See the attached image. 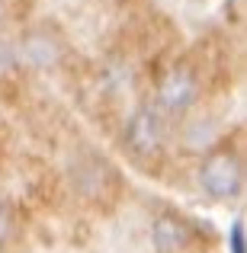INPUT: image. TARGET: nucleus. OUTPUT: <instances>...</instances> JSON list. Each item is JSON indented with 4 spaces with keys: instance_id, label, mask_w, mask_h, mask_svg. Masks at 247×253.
I'll return each mask as SVG.
<instances>
[{
    "instance_id": "20e7f679",
    "label": "nucleus",
    "mask_w": 247,
    "mask_h": 253,
    "mask_svg": "<svg viewBox=\"0 0 247 253\" xmlns=\"http://www.w3.org/2000/svg\"><path fill=\"white\" fill-rule=\"evenodd\" d=\"M16 55L23 58L29 68H51V64L58 61V55H61V48H58V42L49 39L45 32H29V36L23 39Z\"/></svg>"
},
{
    "instance_id": "423d86ee",
    "label": "nucleus",
    "mask_w": 247,
    "mask_h": 253,
    "mask_svg": "<svg viewBox=\"0 0 247 253\" xmlns=\"http://www.w3.org/2000/svg\"><path fill=\"white\" fill-rule=\"evenodd\" d=\"M16 64H19L16 48H13L10 42H3V39H0V77H10L13 71H16Z\"/></svg>"
},
{
    "instance_id": "0eeeda50",
    "label": "nucleus",
    "mask_w": 247,
    "mask_h": 253,
    "mask_svg": "<svg viewBox=\"0 0 247 253\" xmlns=\"http://www.w3.org/2000/svg\"><path fill=\"white\" fill-rule=\"evenodd\" d=\"M228 241H231V253H247L244 250V221H235V224H231Z\"/></svg>"
},
{
    "instance_id": "39448f33",
    "label": "nucleus",
    "mask_w": 247,
    "mask_h": 253,
    "mask_svg": "<svg viewBox=\"0 0 247 253\" xmlns=\"http://www.w3.org/2000/svg\"><path fill=\"white\" fill-rule=\"evenodd\" d=\"M151 244L157 253H177L186 244V228L183 221H177L173 215H161L151 224Z\"/></svg>"
},
{
    "instance_id": "7ed1b4c3",
    "label": "nucleus",
    "mask_w": 247,
    "mask_h": 253,
    "mask_svg": "<svg viewBox=\"0 0 247 253\" xmlns=\"http://www.w3.org/2000/svg\"><path fill=\"white\" fill-rule=\"evenodd\" d=\"M196 93H199V84L196 77H193L190 68H173L167 71V77L161 81V86H157V99H161L164 109H186V106L196 103Z\"/></svg>"
},
{
    "instance_id": "f257e3e1",
    "label": "nucleus",
    "mask_w": 247,
    "mask_h": 253,
    "mask_svg": "<svg viewBox=\"0 0 247 253\" xmlns=\"http://www.w3.org/2000/svg\"><path fill=\"white\" fill-rule=\"evenodd\" d=\"M199 186L212 199H235L241 192V164H238V157L225 154V151L205 157V164L199 167Z\"/></svg>"
},
{
    "instance_id": "6e6552de",
    "label": "nucleus",
    "mask_w": 247,
    "mask_h": 253,
    "mask_svg": "<svg viewBox=\"0 0 247 253\" xmlns=\"http://www.w3.org/2000/svg\"><path fill=\"white\" fill-rule=\"evenodd\" d=\"M10 224H13V221H10V209L0 202V244L6 241V234H10Z\"/></svg>"
},
{
    "instance_id": "f03ea898",
    "label": "nucleus",
    "mask_w": 247,
    "mask_h": 253,
    "mask_svg": "<svg viewBox=\"0 0 247 253\" xmlns=\"http://www.w3.org/2000/svg\"><path fill=\"white\" fill-rule=\"evenodd\" d=\"M125 141L135 154H157L164 144V119L157 109L142 106V109L132 116L129 128H125Z\"/></svg>"
}]
</instances>
